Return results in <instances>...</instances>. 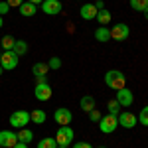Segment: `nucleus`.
I'll return each instance as SVG.
<instances>
[{
  "label": "nucleus",
  "mask_w": 148,
  "mask_h": 148,
  "mask_svg": "<svg viewBox=\"0 0 148 148\" xmlns=\"http://www.w3.org/2000/svg\"><path fill=\"white\" fill-rule=\"evenodd\" d=\"M105 83H107V87H111L114 91H119V89H125L126 87V77L123 71H119V69H111V71H107L105 73Z\"/></svg>",
  "instance_id": "f257e3e1"
},
{
  "label": "nucleus",
  "mask_w": 148,
  "mask_h": 148,
  "mask_svg": "<svg viewBox=\"0 0 148 148\" xmlns=\"http://www.w3.org/2000/svg\"><path fill=\"white\" fill-rule=\"evenodd\" d=\"M73 138H75V132L71 126H59L56 132V142L57 146H71L73 144Z\"/></svg>",
  "instance_id": "f03ea898"
},
{
  "label": "nucleus",
  "mask_w": 148,
  "mask_h": 148,
  "mask_svg": "<svg viewBox=\"0 0 148 148\" xmlns=\"http://www.w3.org/2000/svg\"><path fill=\"white\" fill-rule=\"evenodd\" d=\"M30 121H32V119H30V113H28V111H14V113L10 114V121H8V123H10L12 128H18V130H20V128H26V125H28Z\"/></svg>",
  "instance_id": "7ed1b4c3"
},
{
  "label": "nucleus",
  "mask_w": 148,
  "mask_h": 148,
  "mask_svg": "<svg viewBox=\"0 0 148 148\" xmlns=\"http://www.w3.org/2000/svg\"><path fill=\"white\" fill-rule=\"evenodd\" d=\"M99 128H101V132H105V134L114 132V130L119 128V116H114V114L101 116V121H99Z\"/></svg>",
  "instance_id": "20e7f679"
},
{
  "label": "nucleus",
  "mask_w": 148,
  "mask_h": 148,
  "mask_svg": "<svg viewBox=\"0 0 148 148\" xmlns=\"http://www.w3.org/2000/svg\"><path fill=\"white\" fill-rule=\"evenodd\" d=\"M111 30V40H116V42H125L126 38L130 36V28L126 26V24H114L113 28H109Z\"/></svg>",
  "instance_id": "39448f33"
},
{
  "label": "nucleus",
  "mask_w": 148,
  "mask_h": 148,
  "mask_svg": "<svg viewBox=\"0 0 148 148\" xmlns=\"http://www.w3.org/2000/svg\"><path fill=\"white\" fill-rule=\"evenodd\" d=\"M16 65H18V56L12 51V49H8V51H4L2 56H0V67L4 69V71H10V69H16Z\"/></svg>",
  "instance_id": "423d86ee"
},
{
  "label": "nucleus",
  "mask_w": 148,
  "mask_h": 148,
  "mask_svg": "<svg viewBox=\"0 0 148 148\" xmlns=\"http://www.w3.org/2000/svg\"><path fill=\"white\" fill-rule=\"evenodd\" d=\"M53 119H56V123L59 126H67V125H71V121H73V114H71V111H69V109L59 107L56 113H53Z\"/></svg>",
  "instance_id": "0eeeda50"
},
{
  "label": "nucleus",
  "mask_w": 148,
  "mask_h": 148,
  "mask_svg": "<svg viewBox=\"0 0 148 148\" xmlns=\"http://www.w3.org/2000/svg\"><path fill=\"white\" fill-rule=\"evenodd\" d=\"M138 125V116L132 113H128V111H121L119 114V126H123V128H134Z\"/></svg>",
  "instance_id": "6e6552de"
},
{
  "label": "nucleus",
  "mask_w": 148,
  "mask_h": 148,
  "mask_svg": "<svg viewBox=\"0 0 148 148\" xmlns=\"http://www.w3.org/2000/svg\"><path fill=\"white\" fill-rule=\"evenodd\" d=\"M18 142V134L12 130H0V148H14Z\"/></svg>",
  "instance_id": "1a4fd4ad"
},
{
  "label": "nucleus",
  "mask_w": 148,
  "mask_h": 148,
  "mask_svg": "<svg viewBox=\"0 0 148 148\" xmlns=\"http://www.w3.org/2000/svg\"><path fill=\"white\" fill-rule=\"evenodd\" d=\"M34 97L38 101H49L51 99V87H49V83H36Z\"/></svg>",
  "instance_id": "9d476101"
},
{
  "label": "nucleus",
  "mask_w": 148,
  "mask_h": 148,
  "mask_svg": "<svg viewBox=\"0 0 148 148\" xmlns=\"http://www.w3.org/2000/svg\"><path fill=\"white\" fill-rule=\"evenodd\" d=\"M114 99H116V103H119L121 107H130V105L134 103V95H132L130 89L125 87V89H119V91H116V97H114Z\"/></svg>",
  "instance_id": "9b49d317"
},
{
  "label": "nucleus",
  "mask_w": 148,
  "mask_h": 148,
  "mask_svg": "<svg viewBox=\"0 0 148 148\" xmlns=\"http://www.w3.org/2000/svg\"><path fill=\"white\" fill-rule=\"evenodd\" d=\"M40 6H42V10L46 12L47 16H56V14L61 12V2L59 0H44Z\"/></svg>",
  "instance_id": "f8f14e48"
},
{
  "label": "nucleus",
  "mask_w": 148,
  "mask_h": 148,
  "mask_svg": "<svg viewBox=\"0 0 148 148\" xmlns=\"http://www.w3.org/2000/svg\"><path fill=\"white\" fill-rule=\"evenodd\" d=\"M97 8H95V4H83L81 6V10H79V14H81V18L83 20H95L97 18Z\"/></svg>",
  "instance_id": "ddd939ff"
},
{
  "label": "nucleus",
  "mask_w": 148,
  "mask_h": 148,
  "mask_svg": "<svg viewBox=\"0 0 148 148\" xmlns=\"http://www.w3.org/2000/svg\"><path fill=\"white\" fill-rule=\"evenodd\" d=\"M95 40H97V42H101V44L109 42V40H111V30H109V28H105V26L97 28V30H95Z\"/></svg>",
  "instance_id": "4468645a"
},
{
  "label": "nucleus",
  "mask_w": 148,
  "mask_h": 148,
  "mask_svg": "<svg viewBox=\"0 0 148 148\" xmlns=\"http://www.w3.org/2000/svg\"><path fill=\"white\" fill-rule=\"evenodd\" d=\"M18 10H20V14H22V16L30 18V16H34L36 12H38V6H36V4H32V2H26V0H24V4L18 8Z\"/></svg>",
  "instance_id": "2eb2a0df"
},
{
  "label": "nucleus",
  "mask_w": 148,
  "mask_h": 148,
  "mask_svg": "<svg viewBox=\"0 0 148 148\" xmlns=\"http://www.w3.org/2000/svg\"><path fill=\"white\" fill-rule=\"evenodd\" d=\"M81 109H83L85 113H91L93 109H97V105H95V97H91V95L81 97Z\"/></svg>",
  "instance_id": "dca6fc26"
},
{
  "label": "nucleus",
  "mask_w": 148,
  "mask_h": 148,
  "mask_svg": "<svg viewBox=\"0 0 148 148\" xmlns=\"http://www.w3.org/2000/svg\"><path fill=\"white\" fill-rule=\"evenodd\" d=\"M30 119H32V123H36V125H44V123H46V111L34 109V111L30 113Z\"/></svg>",
  "instance_id": "f3484780"
},
{
  "label": "nucleus",
  "mask_w": 148,
  "mask_h": 148,
  "mask_svg": "<svg viewBox=\"0 0 148 148\" xmlns=\"http://www.w3.org/2000/svg\"><path fill=\"white\" fill-rule=\"evenodd\" d=\"M32 140H34V132H32L30 128H20V132H18V142L30 144Z\"/></svg>",
  "instance_id": "a211bd4d"
},
{
  "label": "nucleus",
  "mask_w": 148,
  "mask_h": 148,
  "mask_svg": "<svg viewBox=\"0 0 148 148\" xmlns=\"http://www.w3.org/2000/svg\"><path fill=\"white\" fill-rule=\"evenodd\" d=\"M47 71H49V65H47L46 61H38V63H34V67H32V73H34L36 77L38 75H47Z\"/></svg>",
  "instance_id": "6ab92c4d"
},
{
  "label": "nucleus",
  "mask_w": 148,
  "mask_h": 148,
  "mask_svg": "<svg viewBox=\"0 0 148 148\" xmlns=\"http://www.w3.org/2000/svg\"><path fill=\"white\" fill-rule=\"evenodd\" d=\"M12 51L16 53V56H26L28 53V44L24 42V40H16V44H14V47H12Z\"/></svg>",
  "instance_id": "aec40b11"
},
{
  "label": "nucleus",
  "mask_w": 148,
  "mask_h": 148,
  "mask_svg": "<svg viewBox=\"0 0 148 148\" xmlns=\"http://www.w3.org/2000/svg\"><path fill=\"white\" fill-rule=\"evenodd\" d=\"M97 22L101 24V26H107V24L111 22V12L109 10H99L97 12Z\"/></svg>",
  "instance_id": "412c9836"
},
{
  "label": "nucleus",
  "mask_w": 148,
  "mask_h": 148,
  "mask_svg": "<svg viewBox=\"0 0 148 148\" xmlns=\"http://www.w3.org/2000/svg\"><path fill=\"white\" fill-rule=\"evenodd\" d=\"M38 148H57V142L56 138H42L40 142H38Z\"/></svg>",
  "instance_id": "4be33fe9"
},
{
  "label": "nucleus",
  "mask_w": 148,
  "mask_h": 148,
  "mask_svg": "<svg viewBox=\"0 0 148 148\" xmlns=\"http://www.w3.org/2000/svg\"><path fill=\"white\" fill-rule=\"evenodd\" d=\"M14 44H16V40H14L12 36H4V38L0 40V46L4 47V51H8V49H12V47H14Z\"/></svg>",
  "instance_id": "5701e85b"
},
{
  "label": "nucleus",
  "mask_w": 148,
  "mask_h": 148,
  "mask_svg": "<svg viewBox=\"0 0 148 148\" xmlns=\"http://www.w3.org/2000/svg\"><path fill=\"white\" fill-rule=\"evenodd\" d=\"M130 6L138 12H144L148 8V0H130Z\"/></svg>",
  "instance_id": "b1692460"
},
{
  "label": "nucleus",
  "mask_w": 148,
  "mask_h": 148,
  "mask_svg": "<svg viewBox=\"0 0 148 148\" xmlns=\"http://www.w3.org/2000/svg\"><path fill=\"white\" fill-rule=\"evenodd\" d=\"M109 114H114V116H119L121 114V105L116 103V99H113V101H109Z\"/></svg>",
  "instance_id": "393cba45"
},
{
  "label": "nucleus",
  "mask_w": 148,
  "mask_h": 148,
  "mask_svg": "<svg viewBox=\"0 0 148 148\" xmlns=\"http://www.w3.org/2000/svg\"><path fill=\"white\" fill-rule=\"evenodd\" d=\"M138 123H142L144 126H148V105L142 107V111H140V114H138Z\"/></svg>",
  "instance_id": "a878e982"
},
{
  "label": "nucleus",
  "mask_w": 148,
  "mask_h": 148,
  "mask_svg": "<svg viewBox=\"0 0 148 148\" xmlns=\"http://www.w3.org/2000/svg\"><path fill=\"white\" fill-rule=\"evenodd\" d=\"M47 65H49V69H59L61 67V59H59V57H51V59L47 61Z\"/></svg>",
  "instance_id": "bb28decb"
},
{
  "label": "nucleus",
  "mask_w": 148,
  "mask_h": 148,
  "mask_svg": "<svg viewBox=\"0 0 148 148\" xmlns=\"http://www.w3.org/2000/svg\"><path fill=\"white\" fill-rule=\"evenodd\" d=\"M89 119H91L93 123H99V121H101V113H99L97 109H93L91 113H89Z\"/></svg>",
  "instance_id": "cd10ccee"
},
{
  "label": "nucleus",
  "mask_w": 148,
  "mask_h": 148,
  "mask_svg": "<svg viewBox=\"0 0 148 148\" xmlns=\"http://www.w3.org/2000/svg\"><path fill=\"white\" fill-rule=\"evenodd\" d=\"M8 10H10V6H8V2H6V0H2V2H0V16H4V14H8Z\"/></svg>",
  "instance_id": "c85d7f7f"
},
{
  "label": "nucleus",
  "mask_w": 148,
  "mask_h": 148,
  "mask_svg": "<svg viewBox=\"0 0 148 148\" xmlns=\"http://www.w3.org/2000/svg\"><path fill=\"white\" fill-rule=\"evenodd\" d=\"M6 2H8L10 8H20V6L24 4V0H6Z\"/></svg>",
  "instance_id": "c756f323"
},
{
  "label": "nucleus",
  "mask_w": 148,
  "mask_h": 148,
  "mask_svg": "<svg viewBox=\"0 0 148 148\" xmlns=\"http://www.w3.org/2000/svg\"><path fill=\"white\" fill-rule=\"evenodd\" d=\"M73 148H93V146L89 144V142H75V144H73Z\"/></svg>",
  "instance_id": "7c9ffc66"
},
{
  "label": "nucleus",
  "mask_w": 148,
  "mask_h": 148,
  "mask_svg": "<svg viewBox=\"0 0 148 148\" xmlns=\"http://www.w3.org/2000/svg\"><path fill=\"white\" fill-rule=\"evenodd\" d=\"M93 4H95L97 10H105V2H103V0H97V2H93Z\"/></svg>",
  "instance_id": "2f4dec72"
},
{
  "label": "nucleus",
  "mask_w": 148,
  "mask_h": 148,
  "mask_svg": "<svg viewBox=\"0 0 148 148\" xmlns=\"http://www.w3.org/2000/svg\"><path fill=\"white\" fill-rule=\"evenodd\" d=\"M36 83H47V77L46 75H38L36 77Z\"/></svg>",
  "instance_id": "473e14b6"
},
{
  "label": "nucleus",
  "mask_w": 148,
  "mask_h": 148,
  "mask_svg": "<svg viewBox=\"0 0 148 148\" xmlns=\"http://www.w3.org/2000/svg\"><path fill=\"white\" fill-rule=\"evenodd\" d=\"M14 148H28V144H24V142H16V146Z\"/></svg>",
  "instance_id": "72a5a7b5"
},
{
  "label": "nucleus",
  "mask_w": 148,
  "mask_h": 148,
  "mask_svg": "<svg viewBox=\"0 0 148 148\" xmlns=\"http://www.w3.org/2000/svg\"><path fill=\"white\" fill-rule=\"evenodd\" d=\"M26 2H32V4H36V6H38V4H42L44 0H26Z\"/></svg>",
  "instance_id": "f704fd0d"
},
{
  "label": "nucleus",
  "mask_w": 148,
  "mask_h": 148,
  "mask_svg": "<svg viewBox=\"0 0 148 148\" xmlns=\"http://www.w3.org/2000/svg\"><path fill=\"white\" fill-rule=\"evenodd\" d=\"M142 14H144V18H146V20H148V8H146V10H144V12H142Z\"/></svg>",
  "instance_id": "c9c22d12"
},
{
  "label": "nucleus",
  "mask_w": 148,
  "mask_h": 148,
  "mask_svg": "<svg viewBox=\"0 0 148 148\" xmlns=\"http://www.w3.org/2000/svg\"><path fill=\"white\" fill-rule=\"evenodd\" d=\"M2 24H4V20H2V16H0V28H2Z\"/></svg>",
  "instance_id": "e433bc0d"
},
{
  "label": "nucleus",
  "mask_w": 148,
  "mask_h": 148,
  "mask_svg": "<svg viewBox=\"0 0 148 148\" xmlns=\"http://www.w3.org/2000/svg\"><path fill=\"white\" fill-rule=\"evenodd\" d=\"M57 148H69V146H57Z\"/></svg>",
  "instance_id": "4c0bfd02"
},
{
  "label": "nucleus",
  "mask_w": 148,
  "mask_h": 148,
  "mask_svg": "<svg viewBox=\"0 0 148 148\" xmlns=\"http://www.w3.org/2000/svg\"><path fill=\"white\" fill-rule=\"evenodd\" d=\"M2 71H4V69H2V67H0V75H2Z\"/></svg>",
  "instance_id": "58836bf2"
},
{
  "label": "nucleus",
  "mask_w": 148,
  "mask_h": 148,
  "mask_svg": "<svg viewBox=\"0 0 148 148\" xmlns=\"http://www.w3.org/2000/svg\"><path fill=\"white\" fill-rule=\"evenodd\" d=\"M97 148H107V146H97Z\"/></svg>",
  "instance_id": "ea45409f"
},
{
  "label": "nucleus",
  "mask_w": 148,
  "mask_h": 148,
  "mask_svg": "<svg viewBox=\"0 0 148 148\" xmlns=\"http://www.w3.org/2000/svg\"><path fill=\"white\" fill-rule=\"evenodd\" d=\"M59 2H61V0H59Z\"/></svg>",
  "instance_id": "a19ab883"
},
{
  "label": "nucleus",
  "mask_w": 148,
  "mask_h": 148,
  "mask_svg": "<svg viewBox=\"0 0 148 148\" xmlns=\"http://www.w3.org/2000/svg\"><path fill=\"white\" fill-rule=\"evenodd\" d=\"M77 2H79V0H77Z\"/></svg>",
  "instance_id": "79ce46f5"
}]
</instances>
